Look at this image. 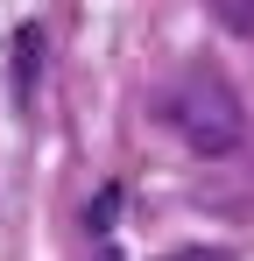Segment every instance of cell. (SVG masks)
<instances>
[{
  "label": "cell",
  "instance_id": "cell-1",
  "mask_svg": "<svg viewBox=\"0 0 254 261\" xmlns=\"http://www.w3.org/2000/svg\"><path fill=\"white\" fill-rule=\"evenodd\" d=\"M163 113H169V127L184 134V148H191V155H205V163L233 155V148H240V134H247L240 92L226 85L219 71H205V64H198V71H184V78L169 85Z\"/></svg>",
  "mask_w": 254,
  "mask_h": 261
},
{
  "label": "cell",
  "instance_id": "cell-2",
  "mask_svg": "<svg viewBox=\"0 0 254 261\" xmlns=\"http://www.w3.org/2000/svg\"><path fill=\"white\" fill-rule=\"evenodd\" d=\"M36 64H42V29L29 21V29L14 36V99H21V106L36 99Z\"/></svg>",
  "mask_w": 254,
  "mask_h": 261
},
{
  "label": "cell",
  "instance_id": "cell-3",
  "mask_svg": "<svg viewBox=\"0 0 254 261\" xmlns=\"http://www.w3.org/2000/svg\"><path fill=\"white\" fill-rule=\"evenodd\" d=\"M205 7L226 36H254V0H205Z\"/></svg>",
  "mask_w": 254,
  "mask_h": 261
},
{
  "label": "cell",
  "instance_id": "cell-4",
  "mask_svg": "<svg viewBox=\"0 0 254 261\" xmlns=\"http://www.w3.org/2000/svg\"><path fill=\"white\" fill-rule=\"evenodd\" d=\"M113 212H120V191H99V198H92V233H106Z\"/></svg>",
  "mask_w": 254,
  "mask_h": 261
},
{
  "label": "cell",
  "instance_id": "cell-5",
  "mask_svg": "<svg viewBox=\"0 0 254 261\" xmlns=\"http://www.w3.org/2000/svg\"><path fill=\"white\" fill-rule=\"evenodd\" d=\"M163 261H233V254H226V247H169Z\"/></svg>",
  "mask_w": 254,
  "mask_h": 261
},
{
  "label": "cell",
  "instance_id": "cell-6",
  "mask_svg": "<svg viewBox=\"0 0 254 261\" xmlns=\"http://www.w3.org/2000/svg\"><path fill=\"white\" fill-rule=\"evenodd\" d=\"M99 261H127V254H120V247H106V254H99Z\"/></svg>",
  "mask_w": 254,
  "mask_h": 261
}]
</instances>
